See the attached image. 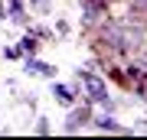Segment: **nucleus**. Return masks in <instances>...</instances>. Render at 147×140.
<instances>
[{"label": "nucleus", "instance_id": "obj_9", "mask_svg": "<svg viewBox=\"0 0 147 140\" xmlns=\"http://www.w3.org/2000/svg\"><path fill=\"white\" fill-rule=\"evenodd\" d=\"M7 16H10L13 23H20V26L30 23V16H26V3H23V0H10V3H7Z\"/></svg>", "mask_w": 147, "mask_h": 140}, {"label": "nucleus", "instance_id": "obj_10", "mask_svg": "<svg viewBox=\"0 0 147 140\" xmlns=\"http://www.w3.org/2000/svg\"><path fill=\"white\" fill-rule=\"evenodd\" d=\"M16 49H20L23 56H36V52H39V39L33 36L30 29H26V33H23V39H20V46H16Z\"/></svg>", "mask_w": 147, "mask_h": 140}, {"label": "nucleus", "instance_id": "obj_12", "mask_svg": "<svg viewBox=\"0 0 147 140\" xmlns=\"http://www.w3.org/2000/svg\"><path fill=\"white\" fill-rule=\"evenodd\" d=\"M30 33L36 39H53V29H49V26H30Z\"/></svg>", "mask_w": 147, "mask_h": 140}, {"label": "nucleus", "instance_id": "obj_13", "mask_svg": "<svg viewBox=\"0 0 147 140\" xmlns=\"http://www.w3.org/2000/svg\"><path fill=\"white\" fill-rule=\"evenodd\" d=\"M127 3H131V13H147V0H127Z\"/></svg>", "mask_w": 147, "mask_h": 140}, {"label": "nucleus", "instance_id": "obj_6", "mask_svg": "<svg viewBox=\"0 0 147 140\" xmlns=\"http://www.w3.org/2000/svg\"><path fill=\"white\" fill-rule=\"evenodd\" d=\"M23 72L26 75H42V78H49V82L56 78V68L49 62H42V59H36V56H23Z\"/></svg>", "mask_w": 147, "mask_h": 140}, {"label": "nucleus", "instance_id": "obj_2", "mask_svg": "<svg viewBox=\"0 0 147 140\" xmlns=\"http://www.w3.org/2000/svg\"><path fill=\"white\" fill-rule=\"evenodd\" d=\"M79 85H82V91H85V101L92 104V108H105V111H115L118 108V101L111 98V91H108V82L101 75H95L92 68H79Z\"/></svg>", "mask_w": 147, "mask_h": 140}, {"label": "nucleus", "instance_id": "obj_5", "mask_svg": "<svg viewBox=\"0 0 147 140\" xmlns=\"http://www.w3.org/2000/svg\"><path fill=\"white\" fill-rule=\"evenodd\" d=\"M92 127H95V130H108V134H124V130H127V127L118 124L115 111H105V108H101L98 114L92 111Z\"/></svg>", "mask_w": 147, "mask_h": 140}, {"label": "nucleus", "instance_id": "obj_11", "mask_svg": "<svg viewBox=\"0 0 147 140\" xmlns=\"http://www.w3.org/2000/svg\"><path fill=\"white\" fill-rule=\"evenodd\" d=\"M134 94L147 104V78H137V82H134Z\"/></svg>", "mask_w": 147, "mask_h": 140}, {"label": "nucleus", "instance_id": "obj_8", "mask_svg": "<svg viewBox=\"0 0 147 140\" xmlns=\"http://www.w3.org/2000/svg\"><path fill=\"white\" fill-rule=\"evenodd\" d=\"M53 101L62 104V108H72V104H75V88H72V85H62V82H56V78H53Z\"/></svg>", "mask_w": 147, "mask_h": 140}, {"label": "nucleus", "instance_id": "obj_15", "mask_svg": "<svg viewBox=\"0 0 147 140\" xmlns=\"http://www.w3.org/2000/svg\"><path fill=\"white\" fill-rule=\"evenodd\" d=\"M36 134H49V124H46V117H36Z\"/></svg>", "mask_w": 147, "mask_h": 140}, {"label": "nucleus", "instance_id": "obj_4", "mask_svg": "<svg viewBox=\"0 0 147 140\" xmlns=\"http://www.w3.org/2000/svg\"><path fill=\"white\" fill-rule=\"evenodd\" d=\"M88 124H92V104L85 101L82 108H79V104H72V108H69V117H65L62 130H65V134H79V130L88 127Z\"/></svg>", "mask_w": 147, "mask_h": 140}, {"label": "nucleus", "instance_id": "obj_1", "mask_svg": "<svg viewBox=\"0 0 147 140\" xmlns=\"http://www.w3.org/2000/svg\"><path fill=\"white\" fill-rule=\"evenodd\" d=\"M147 26L134 20V13L127 16H108L95 26V42L111 56H134L137 49H144Z\"/></svg>", "mask_w": 147, "mask_h": 140}, {"label": "nucleus", "instance_id": "obj_3", "mask_svg": "<svg viewBox=\"0 0 147 140\" xmlns=\"http://www.w3.org/2000/svg\"><path fill=\"white\" fill-rule=\"evenodd\" d=\"M111 16V7L105 0H82V26L85 29H95L101 20Z\"/></svg>", "mask_w": 147, "mask_h": 140}, {"label": "nucleus", "instance_id": "obj_7", "mask_svg": "<svg viewBox=\"0 0 147 140\" xmlns=\"http://www.w3.org/2000/svg\"><path fill=\"white\" fill-rule=\"evenodd\" d=\"M124 72L131 82H137V78H147V52L144 49H137L131 59H127V65H124Z\"/></svg>", "mask_w": 147, "mask_h": 140}, {"label": "nucleus", "instance_id": "obj_16", "mask_svg": "<svg viewBox=\"0 0 147 140\" xmlns=\"http://www.w3.org/2000/svg\"><path fill=\"white\" fill-rule=\"evenodd\" d=\"M105 3H108V7H111V3H124V0H105Z\"/></svg>", "mask_w": 147, "mask_h": 140}, {"label": "nucleus", "instance_id": "obj_14", "mask_svg": "<svg viewBox=\"0 0 147 140\" xmlns=\"http://www.w3.org/2000/svg\"><path fill=\"white\" fill-rule=\"evenodd\" d=\"M3 59H23V52L16 49V46H7L3 49Z\"/></svg>", "mask_w": 147, "mask_h": 140}]
</instances>
